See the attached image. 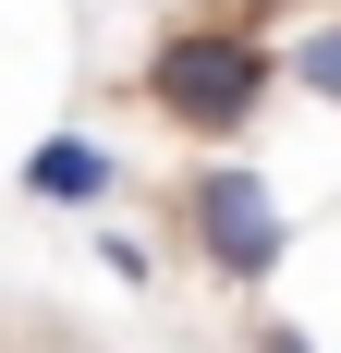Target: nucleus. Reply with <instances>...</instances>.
Returning <instances> with one entry per match:
<instances>
[{
    "label": "nucleus",
    "instance_id": "obj_3",
    "mask_svg": "<svg viewBox=\"0 0 341 353\" xmlns=\"http://www.w3.org/2000/svg\"><path fill=\"white\" fill-rule=\"evenodd\" d=\"M25 195H37V208H98V195H110V146L49 134V146L25 159Z\"/></svg>",
    "mask_w": 341,
    "mask_h": 353
},
{
    "label": "nucleus",
    "instance_id": "obj_5",
    "mask_svg": "<svg viewBox=\"0 0 341 353\" xmlns=\"http://www.w3.org/2000/svg\"><path fill=\"white\" fill-rule=\"evenodd\" d=\"M244 353H305V329H256V341H244Z\"/></svg>",
    "mask_w": 341,
    "mask_h": 353
},
{
    "label": "nucleus",
    "instance_id": "obj_1",
    "mask_svg": "<svg viewBox=\"0 0 341 353\" xmlns=\"http://www.w3.org/2000/svg\"><path fill=\"white\" fill-rule=\"evenodd\" d=\"M269 49L244 25H170L159 49H146V98L170 110V122H195V134H244L256 110H269Z\"/></svg>",
    "mask_w": 341,
    "mask_h": 353
},
{
    "label": "nucleus",
    "instance_id": "obj_2",
    "mask_svg": "<svg viewBox=\"0 0 341 353\" xmlns=\"http://www.w3.org/2000/svg\"><path fill=\"white\" fill-rule=\"evenodd\" d=\"M183 232H195V256L220 268V281H280V244H293V219H280V195L256 171H195L183 183Z\"/></svg>",
    "mask_w": 341,
    "mask_h": 353
},
{
    "label": "nucleus",
    "instance_id": "obj_4",
    "mask_svg": "<svg viewBox=\"0 0 341 353\" xmlns=\"http://www.w3.org/2000/svg\"><path fill=\"white\" fill-rule=\"evenodd\" d=\"M280 73H293L305 98H341V12H329V25H305V37H293V49H280Z\"/></svg>",
    "mask_w": 341,
    "mask_h": 353
}]
</instances>
